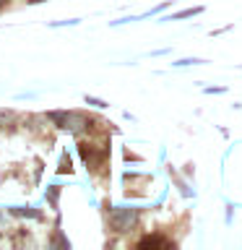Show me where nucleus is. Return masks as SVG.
Returning <instances> with one entry per match:
<instances>
[{
	"label": "nucleus",
	"mask_w": 242,
	"mask_h": 250,
	"mask_svg": "<svg viewBox=\"0 0 242 250\" xmlns=\"http://www.w3.org/2000/svg\"><path fill=\"white\" fill-rule=\"evenodd\" d=\"M58 193H60V188H58V185H52V188H50V201H52V206L58 203Z\"/></svg>",
	"instance_id": "obj_7"
},
{
	"label": "nucleus",
	"mask_w": 242,
	"mask_h": 250,
	"mask_svg": "<svg viewBox=\"0 0 242 250\" xmlns=\"http://www.w3.org/2000/svg\"><path fill=\"white\" fill-rule=\"evenodd\" d=\"M148 245H167V240H161V237H146V240L138 242V248H148Z\"/></svg>",
	"instance_id": "obj_3"
},
{
	"label": "nucleus",
	"mask_w": 242,
	"mask_h": 250,
	"mask_svg": "<svg viewBox=\"0 0 242 250\" xmlns=\"http://www.w3.org/2000/svg\"><path fill=\"white\" fill-rule=\"evenodd\" d=\"M86 102H89V104H94V107H107L101 99H94V97H86Z\"/></svg>",
	"instance_id": "obj_9"
},
{
	"label": "nucleus",
	"mask_w": 242,
	"mask_h": 250,
	"mask_svg": "<svg viewBox=\"0 0 242 250\" xmlns=\"http://www.w3.org/2000/svg\"><path fill=\"white\" fill-rule=\"evenodd\" d=\"M16 216H31V219H39V211H26V208H13Z\"/></svg>",
	"instance_id": "obj_5"
},
{
	"label": "nucleus",
	"mask_w": 242,
	"mask_h": 250,
	"mask_svg": "<svg viewBox=\"0 0 242 250\" xmlns=\"http://www.w3.org/2000/svg\"><path fill=\"white\" fill-rule=\"evenodd\" d=\"M109 224L115 232H130L138 224V208H128V206H117L109 211Z\"/></svg>",
	"instance_id": "obj_1"
},
{
	"label": "nucleus",
	"mask_w": 242,
	"mask_h": 250,
	"mask_svg": "<svg viewBox=\"0 0 242 250\" xmlns=\"http://www.w3.org/2000/svg\"><path fill=\"white\" fill-rule=\"evenodd\" d=\"M60 172H70V159H68V156H62V162H60Z\"/></svg>",
	"instance_id": "obj_8"
},
{
	"label": "nucleus",
	"mask_w": 242,
	"mask_h": 250,
	"mask_svg": "<svg viewBox=\"0 0 242 250\" xmlns=\"http://www.w3.org/2000/svg\"><path fill=\"white\" fill-rule=\"evenodd\" d=\"M198 62H203V60H198V58H185V60H177L175 65H198Z\"/></svg>",
	"instance_id": "obj_6"
},
{
	"label": "nucleus",
	"mask_w": 242,
	"mask_h": 250,
	"mask_svg": "<svg viewBox=\"0 0 242 250\" xmlns=\"http://www.w3.org/2000/svg\"><path fill=\"white\" fill-rule=\"evenodd\" d=\"M203 8H190V11H180V13H175L172 19H187V16H195V13H201Z\"/></svg>",
	"instance_id": "obj_4"
},
{
	"label": "nucleus",
	"mask_w": 242,
	"mask_h": 250,
	"mask_svg": "<svg viewBox=\"0 0 242 250\" xmlns=\"http://www.w3.org/2000/svg\"><path fill=\"white\" fill-rule=\"evenodd\" d=\"M29 3H42V0H29Z\"/></svg>",
	"instance_id": "obj_10"
},
{
	"label": "nucleus",
	"mask_w": 242,
	"mask_h": 250,
	"mask_svg": "<svg viewBox=\"0 0 242 250\" xmlns=\"http://www.w3.org/2000/svg\"><path fill=\"white\" fill-rule=\"evenodd\" d=\"M3 3H5V0H0V5H3Z\"/></svg>",
	"instance_id": "obj_11"
},
{
	"label": "nucleus",
	"mask_w": 242,
	"mask_h": 250,
	"mask_svg": "<svg viewBox=\"0 0 242 250\" xmlns=\"http://www.w3.org/2000/svg\"><path fill=\"white\" fill-rule=\"evenodd\" d=\"M50 120H55L60 128H65L68 133H76V136L89 125V120H86L83 115H78V112H50Z\"/></svg>",
	"instance_id": "obj_2"
}]
</instances>
